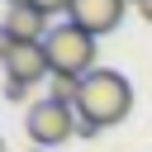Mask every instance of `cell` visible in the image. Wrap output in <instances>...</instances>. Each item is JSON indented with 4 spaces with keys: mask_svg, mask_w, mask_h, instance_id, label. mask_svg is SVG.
Returning <instances> with one entry per match:
<instances>
[{
    "mask_svg": "<svg viewBox=\"0 0 152 152\" xmlns=\"http://www.w3.org/2000/svg\"><path fill=\"white\" fill-rule=\"evenodd\" d=\"M128 109H133V86H128L124 71H114V66H95V71L81 81L76 114H81L86 124H95V128H114V124L128 119Z\"/></svg>",
    "mask_w": 152,
    "mask_h": 152,
    "instance_id": "1",
    "label": "cell"
},
{
    "mask_svg": "<svg viewBox=\"0 0 152 152\" xmlns=\"http://www.w3.org/2000/svg\"><path fill=\"white\" fill-rule=\"evenodd\" d=\"M43 52H48V66L52 76H71V81H86L95 71V38L76 24H57L48 28L43 38Z\"/></svg>",
    "mask_w": 152,
    "mask_h": 152,
    "instance_id": "2",
    "label": "cell"
},
{
    "mask_svg": "<svg viewBox=\"0 0 152 152\" xmlns=\"http://www.w3.org/2000/svg\"><path fill=\"white\" fill-rule=\"evenodd\" d=\"M76 124H81V114L71 104H57V100H38L24 114V133H28L33 147H62V142H71Z\"/></svg>",
    "mask_w": 152,
    "mask_h": 152,
    "instance_id": "3",
    "label": "cell"
},
{
    "mask_svg": "<svg viewBox=\"0 0 152 152\" xmlns=\"http://www.w3.org/2000/svg\"><path fill=\"white\" fill-rule=\"evenodd\" d=\"M128 5H133V0H71L66 24H76V28H86L90 38H100V33H114V28H119V19H124Z\"/></svg>",
    "mask_w": 152,
    "mask_h": 152,
    "instance_id": "4",
    "label": "cell"
},
{
    "mask_svg": "<svg viewBox=\"0 0 152 152\" xmlns=\"http://www.w3.org/2000/svg\"><path fill=\"white\" fill-rule=\"evenodd\" d=\"M5 71H10V81H19V86L52 81V66H48V52H43V43H14V52L5 57Z\"/></svg>",
    "mask_w": 152,
    "mask_h": 152,
    "instance_id": "5",
    "label": "cell"
},
{
    "mask_svg": "<svg viewBox=\"0 0 152 152\" xmlns=\"http://www.w3.org/2000/svg\"><path fill=\"white\" fill-rule=\"evenodd\" d=\"M5 28H10L14 43H43V38H48V14L19 0V5L5 10Z\"/></svg>",
    "mask_w": 152,
    "mask_h": 152,
    "instance_id": "6",
    "label": "cell"
},
{
    "mask_svg": "<svg viewBox=\"0 0 152 152\" xmlns=\"http://www.w3.org/2000/svg\"><path fill=\"white\" fill-rule=\"evenodd\" d=\"M48 100L76 109V100H81V81H71V76H52V81H48Z\"/></svg>",
    "mask_w": 152,
    "mask_h": 152,
    "instance_id": "7",
    "label": "cell"
},
{
    "mask_svg": "<svg viewBox=\"0 0 152 152\" xmlns=\"http://www.w3.org/2000/svg\"><path fill=\"white\" fill-rule=\"evenodd\" d=\"M10 5H19V0H10ZM24 5H33V10H43V14H57V10H71V0H24Z\"/></svg>",
    "mask_w": 152,
    "mask_h": 152,
    "instance_id": "8",
    "label": "cell"
},
{
    "mask_svg": "<svg viewBox=\"0 0 152 152\" xmlns=\"http://www.w3.org/2000/svg\"><path fill=\"white\" fill-rule=\"evenodd\" d=\"M28 90H33V86H19V81H5V100H10V104H24V100H28Z\"/></svg>",
    "mask_w": 152,
    "mask_h": 152,
    "instance_id": "9",
    "label": "cell"
},
{
    "mask_svg": "<svg viewBox=\"0 0 152 152\" xmlns=\"http://www.w3.org/2000/svg\"><path fill=\"white\" fill-rule=\"evenodd\" d=\"M10 52H14V38H10V28H5V24H0V62H5V57H10Z\"/></svg>",
    "mask_w": 152,
    "mask_h": 152,
    "instance_id": "10",
    "label": "cell"
},
{
    "mask_svg": "<svg viewBox=\"0 0 152 152\" xmlns=\"http://www.w3.org/2000/svg\"><path fill=\"white\" fill-rule=\"evenodd\" d=\"M133 5H138V14H142V19L152 24V0H133Z\"/></svg>",
    "mask_w": 152,
    "mask_h": 152,
    "instance_id": "11",
    "label": "cell"
},
{
    "mask_svg": "<svg viewBox=\"0 0 152 152\" xmlns=\"http://www.w3.org/2000/svg\"><path fill=\"white\" fill-rule=\"evenodd\" d=\"M0 152H5V138H0Z\"/></svg>",
    "mask_w": 152,
    "mask_h": 152,
    "instance_id": "12",
    "label": "cell"
}]
</instances>
